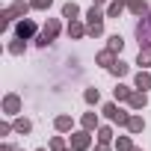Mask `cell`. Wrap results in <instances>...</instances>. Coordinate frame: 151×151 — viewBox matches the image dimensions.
Here are the masks:
<instances>
[{
	"label": "cell",
	"instance_id": "obj_1",
	"mask_svg": "<svg viewBox=\"0 0 151 151\" xmlns=\"http://www.w3.org/2000/svg\"><path fill=\"white\" fill-rule=\"evenodd\" d=\"M33 9V3H24V0H18V3H12V6H6L3 12H0V27H9L15 18H24L27 12Z\"/></svg>",
	"mask_w": 151,
	"mask_h": 151
},
{
	"label": "cell",
	"instance_id": "obj_2",
	"mask_svg": "<svg viewBox=\"0 0 151 151\" xmlns=\"http://www.w3.org/2000/svg\"><path fill=\"white\" fill-rule=\"evenodd\" d=\"M59 30H62V27H59V21H56V18H47L45 30L36 36V45H39V47H47V45H50V42L59 36Z\"/></svg>",
	"mask_w": 151,
	"mask_h": 151
},
{
	"label": "cell",
	"instance_id": "obj_3",
	"mask_svg": "<svg viewBox=\"0 0 151 151\" xmlns=\"http://www.w3.org/2000/svg\"><path fill=\"white\" fill-rule=\"evenodd\" d=\"M86 21H89V36H101L104 33V12L98 9V6H92L89 12H86Z\"/></svg>",
	"mask_w": 151,
	"mask_h": 151
},
{
	"label": "cell",
	"instance_id": "obj_4",
	"mask_svg": "<svg viewBox=\"0 0 151 151\" xmlns=\"http://www.w3.org/2000/svg\"><path fill=\"white\" fill-rule=\"evenodd\" d=\"M104 116H107L110 122H116V124H124V127H127V122H130V116H127L124 110H119L116 104H104Z\"/></svg>",
	"mask_w": 151,
	"mask_h": 151
},
{
	"label": "cell",
	"instance_id": "obj_5",
	"mask_svg": "<svg viewBox=\"0 0 151 151\" xmlns=\"http://www.w3.org/2000/svg\"><path fill=\"white\" fill-rule=\"evenodd\" d=\"M136 39H139L142 45H148V47H151V12L136 24Z\"/></svg>",
	"mask_w": 151,
	"mask_h": 151
},
{
	"label": "cell",
	"instance_id": "obj_6",
	"mask_svg": "<svg viewBox=\"0 0 151 151\" xmlns=\"http://www.w3.org/2000/svg\"><path fill=\"white\" fill-rule=\"evenodd\" d=\"M15 36H18V39H24V42H27V39H33V36H36V21L21 18V21H18V27H15Z\"/></svg>",
	"mask_w": 151,
	"mask_h": 151
},
{
	"label": "cell",
	"instance_id": "obj_7",
	"mask_svg": "<svg viewBox=\"0 0 151 151\" xmlns=\"http://www.w3.org/2000/svg\"><path fill=\"white\" fill-rule=\"evenodd\" d=\"M92 145V139H89V130L83 127V130H77V133H71V148L74 151H86Z\"/></svg>",
	"mask_w": 151,
	"mask_h": 151
},
{
	"label": "cell",
	"instance_id": "obj_8",
	"mask_svg": "<svg viewBox=\"0 0 151 151\" xmlns=\"http://www.w3.org/2000/svg\"><path fill=\"white\" fill-rule=\"evenodd\" d=\"M3 113H9V116H15V113H21V98H18L15 92H9V95L3 98Z\"/></svg>",
	"mask_w": 151,
	"mask_h": 151
},
{
	"label": "cell",
	"instance_id": "obj_9",
	"mask_svg": "<svg viewBox=\"0 0 151 151\" xmlns=\"http://www.w3.org/2000/svg\"><path fill=\"white\" fill-rule=\"evenodd\" d=\"M127 104H130V110H145V104H148V95H145L142 89H139V92H130Z\"/></svg>",
	"mask_w": 151,
	"mask_h": 151
},
{
	"label": "cell",
	"instance_id": "obj_10",
	"mask_svg": "<svg viewBox=\"0 0 151 151\" xmlns=\"http://www.w3.org/2000/svg\"><path fill=\"white\" fill-rule=\"evenodd\" d=\"M127 9L133 12V15H139V18H145L151 9H148V3H145V0H127Z\"/></svg>",
	"mask_w": 151,
	"mask_h": 151
},
{
	"label": "cell",
	"instance_id": "obj_11",
	"mask_svg": "<svg viewBox=\"0 0 151 151\" xmlns=\"http://www.w3.org/2000/svg\"><path fill=\"white\" fill-rule=\"evenodd\" d=\"M98 65H104V68H113V65H116V53H113L110 47H107V50H101V53H98Z\"/></svg>",
	"mask_w": 151,
	"mask_h": 151
},
{
	"label": "cell",
	"instance_id": "obj_12",
	"mask_svg": "<svg viewBox=\"0 0 151 151\" xmlns=\"http://www.w3.org/2000/svg\"><path fill=\"white\" fill-rule=\"evenodd\" d=\"M86 33H89V27H83L80 21H71V24H68V36H71V39H80V36H86Z\"/></svg>",
	"mask_w": 151,
	"mask_h": 151
},
{
	"label": "cell",
	"instance_id": "obj_13",
	"mask_svg": "<svg viewBox=\"0 0 151 151\" xmlns=\"http://www.w3.org/2000/svg\"><path fill=\"white\" fill-rule=\"evenodd\" d=\"M71 124H74V122H71V116H56V119H53V127H56L59 133L71 130Z\"/></svg>",
	"mask_w": 151,
	"mask_h": 151
},
{
	"label": "cell",
	"instance_id": "obj_14",
	"mask_svg": "<svg viewBox=\"0 0 151 151\" xmlns=\"http://www.w3.org/2000/svg\"><path fill=\"white\" fill-rule=\"evenodd\" d=\"M136 89H142V92H145V89H151V74H148L145 68L136 74Z\"/></svg>",
	"mask_w": 151,
	"mask_h": 151
},
{
	"label": "cell",
	"instance_id": "obj_15",
	"mask_svg": "<svg viewBox=\"0 0 151 151\" xmlns=\"http://www.w3.org/2000/svg\"><path fill=\"white\" fill-rule=\"evenodd\" d=\"M127 130H130V133H142V130H145V122H142V116H130V122H127Z\"/></svg>",
	"mask_w": 151,
	"mask_h": 151
},
{
	"label": "cell",
	"instance_id": "obj_16",
	"mask_svg": "<svg viewBox=\"0 0 151 151\" xmlns=\"http://www.w3.org/2000/svg\"><path fill=\"white\" fill-rule=\"evenodd\" d=\"M136 62H139L142 68H148V65H151V47H148V45H142V47H139V56H136Z\"/></svg>",
	"mask_w": 151,
	"mask_h": 151
},
{
	"label": "cell",
	"instance_id": "obj_17",
	"mask_svg": "<svg viewBox=\"0 0 151 151\" xmlns=\"http://www.w3.org/2000/svg\"><path fill=\"white\" fill-rule=\"evenodd\" d=\"M124 6H127L124 0H113V3H110V9H107V15H110V18H119V15L124 12Z\"/></svg>",
	"mask_w": 151,
	"mask_h": 151
},
{
	"label": "cell",
	"instance_id": "obj_18",
	"mask_svg": "<svg viewBox=\"0 0 151 151\" xmlns=\"http://www.w3.org/2000/svg\"><path fill=\"white\" fill-rule=\"evenodd\" d=\"M98 142H104V145H110V142H113V127H107V124H101V127H98Z\"/></svg>",
	"mask_w": 151,
	"mask_h": 151
},
{
	"label": "cell",
	"instance_id": "obj_19",
	"mask_svg": "<svg viewBox=\"0 0 151 151\" xmlns=\"http://www.w3.org/2000/svg\"><path fill=\"white\" fill-rule=\"evenodd\" d=\"M77 15H80V6H77V3H65V6H62V18H71V21H74Z\"/></svg>",
	"mask_w": 151,
	"mask_h": 151
},
{
	"label": "cell",
	"instance_id": "obj_20",
	"mask_svg": "<svg viewBox=\"0 0 151 151\" xmlns=\"http://www.w3.org/2000/svg\"><path fill=\"white\" fill-rule=\"evenodd\" d=\"M107 47H110L113 53H119V50L124 47V39H122V36H110V39H107Z\"/></svg>",
	"mask_w": 151,
	"mask_h": 151
},
{
	"label": "cell",
	"instance_id": "obj_21",
	"mask_svg": "<svg viewBox=\"0 0 151 151\" xmlns=\"http://www.w3.org/2000/svg\"><path fill=\"white\" fill-rule=\"evenodd\" d=\"M83 127H86V130H98V127H101V124H98V116H95V113H86V116H83Z\"/></svg>",
	"mask_w": 151,
	"mask_h": 151
},
{
	"label": "cell",
	"instance_id": "obj_22",
	"mask_svg": "<svg viewBox=\"0 0 151 151\" xmlns=\"http://www.w3.org/2000/svg\"><path fill=\"white\" fill-rule=\"evenodd\" d=\"M15 130H18V133H30V130H33V122H30V119H15Z\"/></svg>",
	"mask_w": 151,
	"mask_h": 151
},
{
	"label": "cell",
	"instance_id": "obj_23",
	"mask_svg": "<svg viewBox=\"0 0 151 151\" xmlns=\"http://www.w3.org/2000/svg\"><path fill=\"white\" fill-rule=\"evenodd\" d=\"M110 74H116V77H124V74H127V65H124L122 59H116V65L110 68Z\"/></svg>",
	"mask_w": 151,
	"mask_h": 151
},
{
	"label": "cell",
	"instance_id": "obj_24",
	"mask_svg": "<svg viewBox=\"0 0 151 151\" xmlns=\"http://www.w3.org/2000/svg\"><path fill=\"white\" fill-rule=\"evenodd\" d=\"M9 53H12V56H21V53H24V39H15V42L9 45Z\"/></svg>",
	"mask_w": 151,
	"mask_h": 151
},
{
	"label": "cell",
	"instance_id": "obj_25",
	"mask_svg": "<svg viewBox=\"0 0 151 151\" xmlns=\"http://www.w3.org/2000/svg\"><path fill=\"white\" fill-rule=\"evenodd\" d=\"M116 148H119V151H130V148H133L130 136H119V139H116Z\"/></svg>",
	"mask_w": 151,
	"mask_h": 151
},
{
	"label": "cell",
	"instance_id": "obj_26",
	"mask_svg": "<svg viewBox=\"0 0 151 151\" xmlns=\"http://www.w3.org/2000/svg\"><path fill=\"white\" fill-rule=\"evenodd\" d=\"M130 92H133V89H127V86H122V83L116 86V98H119V101H127V98H130Z\"/></svg>",
	"mask_w": 151,
	"mask_h": 151
},
{
	"label": "cell",
	"instance_id": "obj_27",
	"mask_svg": "<svg viewBox=\"0 0 151 151\" xmlns=\"http://www.w3.org/2000/svg\"><path fill=\"white\" fill-rule=\"evenodd\" d=\"M83 98H86V104H98V101H101V92H98V89H86Z\"/></svg>",
	"mask_w": 151,
	"mask_h": 151
},
{
	"label": "cell",
	"instance_id": "obj_28",
	"mask_svg": "<svg viewBox=\"0 0 151 151\" xmlns=\"http://www.w3.org/2000/svg\"><path fill=\"white\" fill-rule=\"evenodd\" d=\"M62 148H65V139L62 136H53L50 139V151H62Z\"/></svg>",
	"mask_w": 151,
	"mask_h": 151
},
{
	"label": "cell",
	"instance_id": "obj_29",
	"mask_svg": "<svg viewBox=\"0 0 151 151\" xmlns=\"http://www.w3.org/2000/svg\"><path fill=\"white\" fill-rule=\"evenodd\" d=\"M30 3H33V9H47L53 0H30Z\"/></svg>",
	"mask_w": 151,
	"mask_h": 151
},
{
	"label": "cell",
	"instance_id": "obj_30",
	"mask_svg": "<svg viewBox=\"0 0 151 151\" xmlns=\"http://www.w3.org/2000/svg\"><path fill=\"white\" fill-rule=\"evenodd\" d=\"M12 130H15V124H6V122H3V124H0V136H9Z\"/></svg>",
	"mask_w": 151,
	"mask_h": 151
},
{
	"label": "cell",
	"instance_id": "obj_31",
	"mask_svg": "<svg viewBox=\"0 0 151 151\" xmlns=\"http://www.w3.org/2000/svg\"><path fill=\"white\" fill-rule=\"evenodd\" d=\"M0 151H15V148L12 145H0Z\"/></svg>",
	"mask_w": 151,
	"mask_h": 151
},
{
	"label": "cell",
	"instance_id": "obj_32",
	"mask_svg": "<svg viewBox=\"0 0 151 151\" xmlns=\"http://www.w3.org/2000/svg\"><path fill=\"white\" fill-rule=\"evenodd\" d=\"M95 151H110V148H107V145H104V142H101V145H98V148H95Z\"/></svg>",
	"mask_w": 151,
	"mask_h": 151
},
{
	"label": "cell",
	"instance_id": "obj_33",
	"mask_svg": "<svg viewBox=\"0 0 151 151\" xmlns=\"http://www.w3.org/2000/svg\"><path fill=\"white\" fill-rule=\"evenodd\" d=\"M92 3H95V6H101V3H107V0H92Z\"/></svg>",
	"mask_w": 151,
	"mask_h": 151
},
{
	"label": "cell",
	"instance_id": "obj_34",
	"mask_svg": "<svg viewBox=\"0 0 151 151\" xmlns=\"http://www.w3.org/2000/svg\"><path fill=\"white\" fill-rule=\"evenodd\" d=\"M62 151H74V148H62Z\"/></svg>",
	"mask_w": 151,
	"mask_h": 151
},
{
	"label": "cell",
	"instance_id": "obj_35",
	"mask_svg": "<svg viewBox=\"0 0 151 151\" xmlns=\"http://www.w3.org/2000/svg\"><path fill=\"white\" fill-rule=\"evenodd\" d=\"M130 151H139V148H130Z\"/></svg>",
	"mask_w": 151,
	"mask_h": 151
},
{
	"label": "cell",
	"instance_id": "obj_36",
	"mask_svg": "<svg viewBox=\"0 0 151 151\" xmlns=\"http://www.w3.org/2000/svg\"><path fill=\"white\" fill-rule=\"evenodd\" d=\"M39 151H45V148H39Z\"/></svg>",
	"mask_w": 151,
	"mask_h": 151
},
{
	"label": "cell",
	"instance_id": "obj_37",
	"mask_svg": "<svg viewBox=\"0 0 151 151\" xmlns=\"http://www.w3.org/2000/svg\"><path fill=\"white\" fill-rule=\"evenodd\" d=\"M15 151H21V148H15Z\"/></svg>",
	"mask_w": 151,
	"mask_h": 151
}]
</instances>
